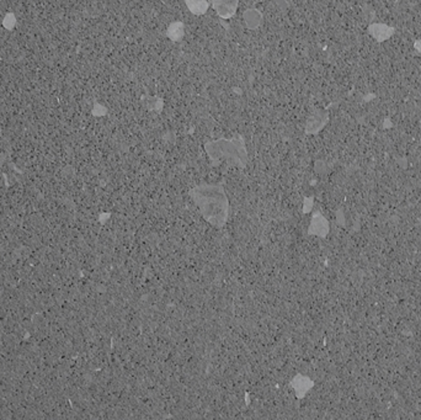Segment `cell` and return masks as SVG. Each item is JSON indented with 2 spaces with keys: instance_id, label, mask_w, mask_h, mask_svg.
Returning <instances> with one entry per match:
<instances>
[{
  "instance_id": "obj_1",
  "label": "cell",
  "mask_w": 421,
  "mask_h": 420,
  "mask_svg": "<svg viewBox=\"0 0 421 420\" xmlns=\"http://www.w3.org/2000/svg\"><path fill=\"white\" fill-rule=\"evenodd\" d=\"M200 195H197L196 202L199 203L201 211L206 220L213 225L222 226L227 216V200L219 187L208 186L206 189H199Z\"/></svg>"
},
{
  "instance_id": "obj_2",
  "label": "cell",
  "mask_w": 421,
  "mask_h": 420,
  "mask_svg": "<svg viewBox=\"0 0 421 420\" xmlns=\"http://www.w3.org/2000/svg\"><path fill=\"white\" fill-rule=\"evenodd\" d=\"M369 32L376 41L383 42L394 33V29L384 24H372L369 26Z\"/></svg>"
},
{
  "instance_id": "obj_3",
  "label": "cell",
  "mask_w": 421,
  "mask_h": 420,
  "mask_svg": "<svg viewBox=\"0 0 421 420\" xmlns=\"http://www.w3.org/2000/svg\"><path fill=\"white\" fill-rule=\"evenodd\" d=\"M312 233L319 234V236L324 237L325 234L328 233V222L324 217H322L320 215H317L316 217L313 218V222H312Z\"/></svg>"
},
{
  "instance_id": "obj_4",
  "label": "cell",
  "mask_w": 421,
  "mask_h": 420,
  "mask_svg": "<svg viewBox=\"0 0 421 420\" xmlns=\"http://www.w3.org/2000/svg\"><path fill=\"white\" fill-rule=\"evenodd\" d=\"M186 3L194 14H203L207 9V3L205 0H186Z\"/></svg>"
},
{
  "instance_id": "obj_5",
  "label": "cell",
  "mask_w": 421,
  "mask_h": 420,
  "mask_svg": "<svg viewBox=\"0 0 421 420\" xmlns=\"http://www.w3.org/2000/svg\"><path fill=\"white\" fill-rule=\"evenodd\" d=\"M168 35H169V37L171 38V40H174V41L180 40V38L183 37V35H184V26H183V24H180V22H176V24H172L171 26L169 27Z\"/></svg>"
},
{
  "instance_id": "obj_6",
  "label": "cell",
  "mask_w": 421,
  "mask_h": 420,
  "mask_svg": "<svg viewBox=\"0 0 421 420\" xmlns=\"http://www.w3.org/2000/svg\"><path fill=\"white\" fill-rule=\"evenodd\" d=\"M414 47H415V49H417V51L421 52V41H416V42H415Z\"/></svg>"
}]
</instances>
